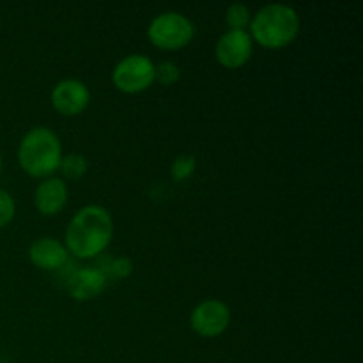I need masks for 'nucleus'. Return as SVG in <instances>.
Masks as SVG:
<instances>
[{"label": "nucleus", "mask_w": 363, "mask_h": 363, "mask_svg": "<svg viewBox=\"0 0 363 363\" xmlns=\"http://www.w3.org/2000/svg\"><path fill=\"white\" fill-rule=\"evenodd\" d=\"M113 236V220L103 206H85L74 213L64 234V247L78 259H91L101 254Z\"/></svg>", "instance_id": "1"}, {"label": "nucleus", "mask_w": 363, "mask_h": 363, "mask_svg": "<svg viewBox=\"0 0 363 363\" xmlns=\"http://www.w3.org/2000/svg\"><path fill=\"white\" fill-rule=\"evenodd\" d=\"M300 32V16L287 4H268L250 20V38L264 48L289 46Z\"/></svg>", "instance_id": "2"}, {"label": "nucleus", "mask_w": 363, "mask_h": 363, "mask_svg": "<svg viewBox=\"0 0 363 363\" xmlns=\"http://www.w3.org/2000/svg\"><path fill=\"white\" fill-rule=\"evenodd\" d=\"M62 144L55 131L45 126L28 130L18 145V163L34 177H50L59 170L62 160Z\"/></svg>", "instance_id": "3"}, {"label": "nucleus", "mask_w": 363, "mask_h": 363, "mask_svg": "<svg viewBox=\"0 0 363 363\" xmlns=\"http://www.w3.org/2000/svg\"><path fill=\"white\" fill-rule=\"evenodd\" d=\"M194 35L195 27L190 18L176 11H167L155 16L147 28L149 41L162 50L184 48Z\"/></svg>", "instance_id": "4"}, {"label": "nucleus", "mask_w": 363, "mask_h": 363, "mask_svg": "<svg viewBox=\"0 0 363 363\" xmlns=\"http://www.w3.org/2000/svg\"><path fill=\"white\" fill-rule=\"evenodd\" d=\"M112 82L119 91L128 94L145 91L155 82V62L142 53L124 57L113 67Z\"/></svg>", "instance_id": "5"}, {"label": "nucleus", "mask_w": 363, "mask_h": 363, "mask_svg": "<svg viewBox=\"0 0 363 363\" xmlns=\"http://www.w3.org/2000/svg\"><path fill=\"white\" fill-rule=\"evenodd\" d=\"M230 323V308L220 300H204L194 308L190 315V326L201 337H218Z\"/></svg>", "instance_id": "6"}, {"label": "nucleus", "mask_w": 363, "mask_h": 363, "mask_svg": "<svg viewBox=\"0 0 363 363\" xmlns=\"http://www.w3.org/2000/svg\"><path fill=\"white\" fill-rule=\"evenodd\" d=\"M252 53H254V41L247 30L223 32L215 46L216 60L229 69L245 66L250 60Z\"/></svg>", "instance_id": "7"}, {"label": "nucleus", "mask_w": 363, "mask_h": 363, "mask_svg": "<svg viewBox=\"0 0 363 363\" xmlns=\"http://www.w3.org/2000/svg\"><path fill=\"white\" fill-rule=\"evenodd\" d=\"M91 101V91L77 78L60 80L52 91V106L60 116L73 117L84 112Z\"/></svg>", "instance_id": "8"}, {"label": "nucleus", "mask_w": 363, "mask_h": 363, "mask_svg": "<svg viewBox=\"0 0 363 363\" xmlns=\"http://www.w3.org/2000/svg\"><path fill=\"white\" fill-rule=\"evenodd\" d=\"M67 293L77 301H89L98 298L106 287V275L103 269L85 266L77 268L66 280Z\"/></svg>", "instance_id": "9"}, {"label": "nucleus", "mask_w": 363, "mask_h": 363, "mask_svg": "<svg viewBox=\"0 0 363 363\" xmlns=\"http://www.w3.org/2000/svg\"><path fill=\"white\" fill-rule=\"evenodd\" d=\"M67 255H69L67 248L64 247L62 241L55 238H39L28 248V257L32 264L46 272L62 268L67 262Z\"/></svg>", "instance_id": "10"}, {"label": "nucleus", "mask_w": 363, "mask_h": 363, "mask_svg": "<svg viewBox=\"0 0 363 363\" xmlns=\"http://www.w3.org/2000/svg\"><path fill=\"white\" fill-rule=\"evenodd\" d=\"M67 186L60 177H46L34 191V204L46 216L57 215L66 208Z\"/></svg>", "instance_id": "11"}, {"label": "nucleus", "mask_w": 363, "mask_h": 363, "mask_svg": "<svg viewBox=\"0 0 363 363\" xmlns=\"http://www.w3.org/2000/svg\"><path fill=\"white\" fill-rule=\"evenodd\" d=\"M250 9H248V6H245V4L241 2L230 4L229 9H227L225 13V21L229 30H247V28L250 27Z\"/></svg>", "instance_id": "12"}, {"label": "nucleus", "mask_w": 363, "mask_h": 363, "mask_svg": "<svg viewBox=\"0 0 363 363\" xmlns=\"http://www.w3.org/2000/svg\"><path fill=\"white\" fill-rule=\"evenodd\" d=\"M89 169V162L84 155H78V152H69V155L62 156L60 160L59 170L67 177V179H78V177L84 176Z\"/></svg>", "instance_id": "13"}, {"label": "nucleus", "mask_w": 363, "mask_h": 363, "mask_svg": "<svg viewBox=\"0 0 363 363\" xmlns=\"http://www.w3.org/2000/svg\"><path fill=\"white\" fill-rule=\"evenodd\" d=\"M195 167H197V162H195L194 156L181 155L172 162V167H170V176H172L174 181L181 183V181H186L188 177L195 172Z\"/></svg>", "instance_id": "14"}, {"label": "nucleus", "mask_w": 363, "mask_h": 363, "mask_svg": "<svg viewBox=\"0 0 363 363\" xmlns=\"http://www.w3.org/2000/svg\"><path fill=\"white\" fill-rule=\"evenodd\" d=\"M181 78L179 66L170 60H165V62L155 64V82H160L163 85H172L176 84Z\"/></svg>", "instance_id": "15"}, {"label": "nucleus", "mask_w": 363, "mask_h": 363, "mask_svg": "<svg viewBox=\"0 0 363 363\" xmlns=\"http://www.w3.org/2000/svg\"><path fill=\"white\" fill-rule=\"evenodd\" d=\"M14 213H16L14 199L11 197L9 191L0 188V229L11 223V220L14 218Z\"/></svg>", "instance_id": "16"}, {"label": "nucleus", "mask_w": 363, "mask_h": 363, "mask_svg": "<svg viewBox=\"0 0 363 363\" xmlns=\"http://www.w3.org/2000/svg\"><path fill=\"white\" fill-rule=\"evenodd\" d=\"M108 275L113 279H126L133 273V262L130 257H117L110 261L108 264Z\"/></svg>", "instance_id": "17"}, {"label": "nucleus", "mask_w": 363, "mask_h": 363, "mask_svg": "<svg viewBox=\"0 0 363 363\" xmlns=\"http://www.w3.org/2000/svg\"><path fill=\"white\" fill-rule=\"evenodd\" d=\"M0 170H2V156H0Z\"/></svg>", "instance_id": "18"}]
</instances>
